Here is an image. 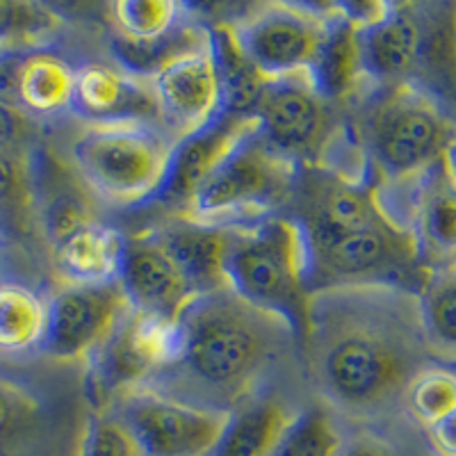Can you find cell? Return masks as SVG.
<instances>
[{"instance_id":"6da1fadb","label":"cell","mask_w":456,"mask_h":456,"mask_svg":"<svg viewBox=\"0 0 456 456\" xmlns=\"http://www.w3.org/2000/svg\"><path fill=\"white\" fill-rule=\"evenodd\" d=\"M301 345L322 395L352 413H377L402 402L431 361L418 292L395 285L313 290Z\"/></svg>"},{"instance_id":"7a4b0ae2","label":"cell","mask_w":456,"mask_h":456,"mask_svg":"<svg viewBox=\"0 0 456 456\" xmlns=\"http://www.w3.org/2000/svg\"><path fill=\"white\" fill-rule=\"evenodd\" d=\"M290 342L299 340L283 320L231 290L201 295L178 317L176 363L160 381H183L190 393L206 399V406L242 404Z\"/></svg>"},{"instance_id":"3957f363","label":"cell","mask_w":456,"mask_h":456,"mask_svg":"<svg viewBox=\"0 0 456 456\" xmlns=\"http://www.w3.org/2000/svg\"><path fill=\"white\" fill-rule=\"evenodd\" d=\"M226 285L242 301L283 320L297 340H304L313 288L311 254L299 219L272 215L249 226H233Z\"/></svg>"},{"instance_id":"277c9868","label":"cell","mask_w":456,"mask_h":456,"mask_svg":"<svg viewBox=\"0 0 456 456\" xmlns=\"http://www.w3.org/2000/svg\"><path fill=\"white\" fill-rule=\"evenodd\" d=\"M454 133L441 99L415 83L393 85L370 110L365 153L386 185H406L443 160Z\"/></svg>"},{"instance_id":"5b68a950","label":"cell","mask_w":456,"mask_h":456,"mask_svg":"<svg viewBox=\"0 0 456 456\" xmlns=\"http://www.w3.org/2000/svg\"><path fill=\"white\" fill-rule=\"evenodd\" d=\"M176 140L153 124H85L71 144L80 178L117 206L156 201Z\"/></svg>"},{"instance_id":"8992f818","label":"cell","mask_w":456,"mask_h":456,"mask_svg":"<svg viewBox=\"0 0 456 456\" xmlns=\"http://www.w3.org/2000/svg\"><path fill=\"white\" fill-rule=\"evenodd\" d=\"M301 228L311 254L313 290L336 285H395L418 292L429 274L420 263L415 235L393 219L358 231H329L304 224Z\"/></svg>"},{"instance_id":"52a82bcc","label":"cell","mask_w":456,"mask_h":456,"mask_svg":"<svg viewBox=\"0 0 456 456\" xmlns=\"http://www.w3.org/2000/svg\"><path fill=\"white\" fill-rule=\"evenodd\" d=\"M299 178V162L281 156L256 133L208 178L183 217L210 226H249L290 201Z\"/></svg>"},{"instance_id":"ba28073f","label":"cell","mask_w":456,"mask_h":456,"mask_svg":"<svg viewBox=\"0 0 456 456\" xmlns=\"http://www.w3.org/2000/svg\"><path fill=\"white\" fill-rule=\"evenodd\" d=\"M331 19V5L267 3L233 23L228 35L260 78H288L313 71Z\"/></svg>"},{"instance_id":"9c48e42d","label":"cell","mask_w":456,"mask_h":456,"mask_svg":"<svg viewBox=\"0 0 456 456\" xmlns=\"http://www.w3.org/2000/svg\"><path fill=\"white\" fill-rule=\"evenodd\" d=\"M178 356V322L128 308L101 349L89 358L87 393L110 409L151 379H160Z\"/></svg>"},{"instance_id":"30bf717a","label":"cell","mask_w":456,"mask_h":456,"mask_svg":"<svg viewBox=\"0 0 456 456\" xmlns=\"http://www.w3.org/2000/svg\"><path fill=\"white\" fill-rule=\"evenodd\" d=\"M130 427L144 456H210L231 411L140 388L110 406Z\"/></svg>"},{"instance_id":"8fae6325","label":"cell","mask_w":456,"mask_h":456,"mask_svg":"<svg viewBox=\"0 0 456 456\" xmlns=\"http://www.w3.org/2000/svg\"><path fill=\"white\" fill-rule=\"evenodd\" d=\"M128 308L119 281L67 283L46 304V333L39 352L55 363H87Z\"/></svg>"},{"instance_id":"7c38bea8","label":"cell","mask_w":456,"mask_h":456,"mask_svg":"<svg viewBox=\"0 0 456 456\" xmlns=\"http://www.w3.org/2000/svg\"><path fill=\"white\" fill-rule=\"evenodd\" d=\"M258 135L295 162L322 158L329 146L331 112L311 73L265 80L254 101Z\"/></svg>"},{"instance_id":"4fadbf2b","label":"cell","mask_w":456,"mask_h":456,"mask_svg":"<svg viewBox=\"0 0 456 456\" xmlns=\"http://www.w3.org/2000/svg\"><path fill=\"white\" fill-rule=\"evenodd\" d=\"M162 124L174 140L192 135L226 110L215 37L206 46L183 53L151 78Z\"/></svg>"},{"instance_id":"5bb4252c","label":"cell","mask_w":456,"mask_h":456,"mask_svg":"<svg viewBox=\"0 0 456 456\" xmlns=\"http://www.w3.org/2000/svg\"><path fill=\"white\" fill-rule=\"evenodd\" d=\"M117 281L130 308L162 320L178 322L183 311L197 299L192 285L156 231L126 235Z\"/></svg>"},{"instance_id":"9a60e30c","label":"cell","mask_w":456,"mask_h":456,"mask_svg":"<svg viewBox=\"0 0 456 456\" xmlns=\"http://www.w3.org/2000/svg\"><path fill=\"white\" fill-rule=\"evenodd\" d=\"M256 133H258V121L254 112L226 108L217 119L192 135L178 140L171 153L169 174L156 201L181 208L183 213L194 194L206 185L208 178L213 176L240 144H244Z\"/></svg>"},{"instance_id":"2e32d148","label":"cell","mask_w":456,"mask_h":456,"mask_svg":"<svg viewBox=\"0 0 456 456\" xmlns=\"http://www.w3.org/2000/svg\"><path fill=\"white\" fill-rule=\"evenodd\" d=\"M69 110L85 124H153L165 128L151 80L101 62L76 69Z\"/></svg>"},{"instance_id":"e0dca14e","label":"cell","mask_w":456,"mask_h":456,"mask_svg":"<svg viewBox=\"0 0 456 456\" xmlns=\"http://www.w3.org/2000/svg\"><path fill=\"white\" fill-rule=\"evenodd\" d=\"M425 35V7L397 3L384 21L361 30L363 69L370 83L384 87L413 83V76L420 71Z\"/></svg>"},{"instance_id":"ac0fdd59","label":"cell","mask_w":456,"mask_h":456,"mask_svg":"<svg viewBox=\"0 0 456 456\" xmlns=\"http://www.w3.org/2000/svg\"><path fill=\"white\" fill-rule=\"evenodd\" d=\"M411 231L427 272L456 267V181L443 160L415 183Z\"/></svg>"},{"instance_id":"d6986e66","label":"cell","mask_w":456,"mask_h":456,"mask_svg":"<svg viewBox=\"0 0 456 456\" xmlns=\"http://www.w3.org/2000/svg\"><path fill=\"white\" fill-rule=\"evenodd\" d=\"M153 231L174 256L187 283L192 285L194 295L228 290L226 256L233 226H210L181 217Z\"/></svg>"},{"instance_id":"ffe728a7","label":"cell","mask_w":456,"mask_h":456,"mask_svg":"<svg viewBox=\"0 0 456 456\" xmlns=\"http://www.w3.org/2000/svg\"><path fill=\"white\" fill-rule=\"evenodd\" d=\"M76 69L48 48H28L16 64L14 108L37 117H53L71 108Z\"/></svg>"},{"instance_id":"44dd1931","label":"cell","mask_w":456,"mask_h":456,"mask_svg":"<svg viewBox=\"0 0 456 456\" xmlns=\"http://www.w3.org/2000/svg\"><path fill=\"white\" fill-rule=\"evenodd\" d=\"M295 413L274 397L242 402L228 415L210 456H274Z\"/></svg>"},{"instance_id":"7402d4cb","label":"cell","mask_w":456,"mask_h":456,"mask_svg":"<svg viewBox=\"0 0 456 456\" xmlns=\"http://www.w3.org/2000/svg\"><path fill=\"white\" fill-rule=\"evenodd\" d=\"M124 233L92 222L55 244L57 267L73 285H96L117 281L124 254Z\"/></svg>"},{"instance_id":"603a6c76","label":"cell","mask_w":456,"mask_h":456,"mask_svg":"<svg viewBox=\"0 0 456 456\" xmlns=\"http://www.w3.org/2000/svg\"><path fill=\"white\" fill-rule=\"evenodd\" d=\"M333 19L329 35L324 39L317 62L311 71L317 92L333 103L356 96V92L368 83L361 53V30L345 21L331 5Z\"/></svg>"},{"instance_id":"cb8c5ba5","label":"cell","mask_w":456,"mask_h":456,"mask_svg":"<svg viewBox=\"0 0 456 456\" xmlns=\"http://www.w3.org/2000/svg\"><path fill=\"white\" fill-rule=\"evenodd\" d=\"M210 39H213V32L194 23L192 19H187L176 30L153 42H128L117 37L112 42V53L124 71L133 73L137 78L151 80L167 62L176 60L183 53L206 46Z\"/></svg>"},{"instance_id":"d4e9b609","label":"cell","mask_w":456,"mask_h":456,"mask_svg":"<svg viewBox=\"0 0 456 456\" xmlns=\"http://www.w3.org/2000/svg\"><path fill=\"white\" fill-rule=\"evenodd\" d=\"M46 301L19 283L0 285V352L39 349L46 333Z\"/></svg>"},{"instance_id":"484cf974","label":"cell","mask_w":456,"mask_h":456,"mask_svg":"<svg viewBox=\"0 0 456 456\" xmlns=\"http://www.w3.org/2000/svg\"><path fill=\"white\" fill-rule=\"evenodd\" d=\"M418 306L431 354L456 358V267L427 274Z\"/></svg>"},{"instance_id":"4316f807","label":"cell","mask_w":456,"mask_h":456,"mask_svg":"<svg viewBox=\"0 0 456 456\" xmlns=\"http://www.w3.org/2000/svg\"><path fill=\"white\" fill-rule=\"evenodd\" d=\"M117 37L128 42H153L176 30L190 12L174 0H117L110 5Z\"/></svg>"},{"instance_id":"83f0119b","label":"cell","mask_w":456,"mask_h":456,"mask_svg":"<svg viewBox=\"0 0 456 456\" xmlns=\"http://www.w3.org/2000/svg\"><path fill=\"white\" fill-rule=\"evenodd\" d=\"M345 438L327 406L297 411L274 456H338Z\"/></svg>"},{"instance_id":"f1b7e54d","label":"cell","mask_w":456,"mask_h":456,"mask_svg":"<svg viewBox=\"0 0 456 456\" xmlns=\"http://www.w3.org/2000/svg\"><path fill=\"white\" fill-rule=\"evenodd\" d=\"M62 23V16L48 5L0 0V53L14 48H42Z\"/></svg>"},{"instance_id":"f546056e","label":"cell","mask_w":456,"mask_h":456,"mask_svg":"<svg viewBox=\"0 0 456 456\" xmlns=\"http://www.w3.org/2000/svg\"><path fill=\"white\" fill-rule=\"evenodd\" d=\"M402 404L422 427H434L456 411V372L429 365L413 377Z\"/></svg>"},{"instance_id":"4dcf8cb0","label":"cell","mask_w":456,"mask_h":456,"mask_svg":"<svg viewBox=\"0 0 456 456\" xmlns=\"http://www.w3.org/2000/svg\"><path fill=\"white\" fill-rule=\"evenodd\" d=\"M80 456H144V452L130 427L112 409H105L89 420Z\"/></svg>"},{"instance_id":"1f68e13d","label":"cell","mask_w":456,"mask_h":456,"mask_svg":"<svg viewBox=\"0 0 456 456\" xmlns=\"http://www.w3.org/2000/svg\"><path fill=\"white\" fill-rule=\"evenodd\" d=\"M42 418V399L14 379L0 374V445L30 431Z\"/></svg>"},{"instance_id":"d6a6232c","label":"cell","mask_w":456,"mask_h":456,"mask_svg":"<svg viewBox=\"0 0 456 456\" xmlns=\"http://www.w3.org/2000/svg\"><path fill=\"white\" fill-rule=\"evenodd\" d=\"M92 222H96V219L92 217L87 206L69 197L51 201L46 206V213H44V226H46V235L51 238L53 247Z\"/></svg>"},{"instance_id":"836d02e7","label":"cell","mask_w":456,"mask_h":456,"mask_svg":"<svg viewBox=\"0 0 456 456\" xmlns=\"http://www.w3.org/2000/svg\"><path fill=\"white\" fill-rule=\"evenodd\" d=\"M23 187L21 162L16 160L14 153L0 151V206L12 203Z\"/></svg>"},{"instance_id":"e575fe53","label":"cell","mask_w":456,"mask_h":456,"mask_svg":"<svg viewBox=\"0 0 456 456\" xmlns=\"http://www.w3.org/2000/svg\"><path fill=\"white\" fill-rule=\"evenodd\" d=\"M338 456H399V452L379 436H354L345 441Z\"/></svg>"},{"instance_id":"d590c367","label":"cell","mask_w":456,"mask_h":456,"mask_svg":"<svg viewBox=\"0 0 456 456\" xmlns=\"http://www.w3.org/2000/svg\"><path fill=\"white\" fill-rule=\"evenodd\" d=\"M23 135V114L14 105L0 101V151H10Z\"/></svg>"},{"instance_id":"8d00e7d4","label":"cell","mask_w":456,"mask_h":456,"mask_svg":"<svg viewBox=\"0 0 456 456\" xmlns=\"http://www.w3.org/2000/svg\"><path fill=\"white\" fill-rule=\"evenodd\" d=\"M429 441L441 456H456V411L429 427Z\"/></svg>"},{"instance_id":"74e56055","label":"cell","mask_w":456,"mask_h":456,"mask_svg":"<svg viewBox=\"0 0 456 456\" xmlns=\"http://www.w3.org/2000/svg\"><path fill=\"white\" fill-rule=\"evenodd\" d=\"M443 162H445L447 171H450V176L456 181V133H454V137H452L450 146H447V149H445V156H443Z\"/></svg>"},{"instance_id":"f35d334b","label":"cell","mask_w":456,"mask_h":456,"mask_svg":"<svg viewBox=\"0 0 456 456\" xmlns=\"http://www.w3.org/2000/svg\"><path fill=\"white\" fill-rule=\"evenodd\" d=\"M0 456H7V447L0 445Z\"/></svg>"}]
</instances>
